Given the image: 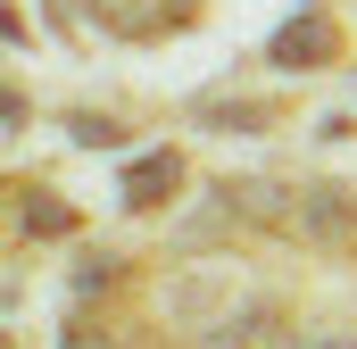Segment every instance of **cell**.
<instances>
[{
  "label": "cell",
  "mask_w": 357,
  "mask_h": 349,
  "mask_svg": "<svg viewBox=\"0 0 357 349\" xmlns=\"http://www.w3.org/2000/svg\"><path fill=\"white\" fill-rule=\"evenodd\" d=\"M291 216H299V233H307V242H324V250L357 233V200H349V191H333V183L299 191V208H291Z\"/></svg>",
  "instance_id": "6da1fadb"
},
{
  "label": "cell",
  "mask_w": 357,
  "mask_h": 349,
  "mask_svg": "<svg viewBox=\"0 0 357 349\" xmlns=\"http://www.w3.org/2000/svg\"><path fill=\"white\" fill-rule=\"evenodd\" d=\"M175 183H183V158H175V150H158V158H142V167H133L125 200H133V208H158V191H175Z\"/></svg>",
  "instance_id": "7a4b0ae2"
},
{
  "label": "cell",
  "mask_w": 357,
  "mask_h": 349,
  "mask_svg": "<svg viewBox=\"0 0 357 349\" xmlns=\"http://www.w3.org/2000/svg\"><path fill=\"white\" fill-rule=\"evenodd\" d=\"M324 50H333V25H324V17H307V25H291V34L274 42V59H324Z\"/></svg>",
  "instance_id": "3957f363"
},
{
  "label": "cell",
  "mask_w": 357,
  "mask_h": 349,
  "mask_svg": "<svg viewBox=\"0 0 357 349\" xmlns=\"http://www.w3.org/2000/svg\"><path fill=\"white\" fill-rule=\"evenodd\" d=\"M67 349H108V341H91V333H84V325H75V341H67Z\"/></svg>",
  "instance_id": "277c9868"
},
{
  "label": "cell",
  "mask_w": 357,
  "mask_h": 349,
  "mask_svg": "<svg viewBox=\"0 0 357 349\" xmlns=\"http://www.w3.org/2000/svg\"><path fill=\"white\" fill-rule=\"evenodd\" d=\"M0 349H8V341H0Z\"/></svg>",
  "instance_id": "5b68a950"
}]
</instances>
